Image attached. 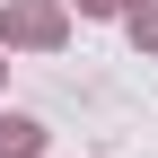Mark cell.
<instances>
[{
    "instance_id": "cell-1",
    "label": "cell",
    "mask_w": 158,
    "mask_h": 158,
    "mask_svg": "<svg viewBox=\"0 0 158 158\" xmlns=\"http://www.w3.org/2000/svg\"><path fill=\"white\" fill-rule=\"evenodd\" d=\"M27 149H35V132H27V123H0V158H27Z\"/></svg>"
}]
</instances>
